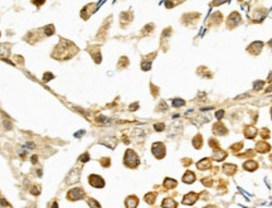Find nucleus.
I'll use <instances>...</instances> for the list:
<instances>
[{"label": "nucleus", "instance_id": "nucleus-10", "mask_svg": "<svg viewBox=\"0 0 272 208\" xmlns=\"http://www.w3.org/2000/svg\"><path fill=\"white\" fill-rule=\"evenodd\" d=\"M194 179H195V175H194L193 172H186L184 174V176H183V182L184 183H193Z\"/></svg>", "mask_w": 272, "mask_h": 208}, {"label": "nucleus", "instance_id": "nucleus-25", "mask_svg": "<svg viewBox=\"0 0 272 208\" xmlns=\"http://www.w3.org/2000/svg\"><path fill=\"white\" fill-rule=\"evenodd\" d=\"M263 86V81H259V82H256L255 85H253V87L256 88V90H258V88H261Z\"/></svg>", "mask_w": 272, "mask_h": 208}, {"label": "nucleus", "instance_id": "nucleus-14", "mask_svg": "<svg viewBox=\"0 0 272 208\" xmlns=\"http://www.w3.org/2000/svg\"><path fill=\"white\" fill-rule=\"evenodd\" d=\"M244 169H247V170H249V172H252L253 169H256V166H257V164L255 163V162H252V160H249V162H247V163H244Z\"/></svg>", "mask_w": 272, "mask_h": 208}, {"label": "nucleus", "instance_id": "nucleus-2", "mask_svg": "<svg viewBox=\"0 0 272 208\" xmlns=\"http://www.w3.org/2000/svg\"><path fill=\"white\" fill-rule=\"evenodd\" d=\"M153 154L155 155L156 158H163L164 155H165V147H164V144L163 143H155V144H153Z\"/></svg>", "mask_w": 272, "mask_h": 208}, {"label": "nucleus", "instance_id": "nucleus-31", "mask_svg": "<svg viewBox=\"0 0 272 208\" xmlns=\"http://www.w3.org/2000/svg\"><path fill=\"white\" fill-rule=\"evenodd\" d=\"M52 208H58V203L54 202V203H53V207H52Z\"/></svg>", "mask_w": 272, "mask_h": 208}, {"label": "nucleus", "instance_id": "nucleus-28", "mask_svg": "<svg viewBox=\"0 0 272 208\" xmlns=\"http://www.w3.org/2000/svg\"><path fill=\"white\" fill-rule=\"evenodd\" d=\"M0 203H2V206H4V207H8V206H9V204H8V202H6L4 198L0 199Z\"/></svg>", "mask_w": 272, "mask_h": 208}, {"label": "nucleus", "instance_id": "nucleus-7", "mask_svg": "<svg viewBox=\"0 0 272 208\" xmlns=\"http://www.w3.org/2000/svg\"><path fill=\"white\" fill-rule=\"evenodd\" d=\"M100 143L103 144V145H106V147H108L110 149H115V147H116V144H117V140L115 138H107L105 140H101Z\"/></svg>", "mask_w": 272, "mask_h": 208}, {"label": "nucleus", "instance_id": "nucleus-17", "mask_svg": "<svg viewBox=\"0 0 272 208\" xmlns=\"http://www.w3.org/2000/svg\"><path fill=\"white\" fill-rule=\"evenodd\" d=\"M44 33L47 34V35H52L54 33V27L53 25H47L46 28H44Z\"/></svg>", "mask_w": 272, "mask_h": 208}, {"label": "nucleus", "instance_id": "nucleus-1", "mask_svg": "<svg viewBox=\"0 0 272 208\" xmlns=\"http://www.w3.org/2000/svg\"><path fill=\"white\" fill-rule=\"evenodd\" d=\"M125 164H126L127 166H130V168H135V166H138L139 158H138V155H136L135 151H132V150H127L126 151V154H125Z\"/></svg>", "mask_w": 272, "mask_h": 208}, {"label": "nucleus", "instance_id": "nucleus-32", "mask_svg": "<svg viewBox=\"0 0 272 208\" xmlns=\"http://www.w3.org/2000/svg\"><path fill=\"white\" fill-rule=\"evenodd\" d=\"M271 113H272V111H271Z\"/></svg>", "mask_w": 272, "mask_h": 208}, {"label": "nucleus", "instance_id": "nucleus-6", "mask_svg": "<svg viewBox=\"0 0 272 208\" xmlns=\"http://www.w3.org/2000/svg\"><path fill=\"white\" fill-rule=\"evenodd\" d=\"M197 199H198V194L197 193H189V194H186L183 198V203L184 204H193V203L197 202Z\"/></svg>", "mask_w": 272, "mask_h": 208}, {"label": "nucleus", "instance_id": "nucleus-26", "mask_svg": "<svg viewBox=\"0 0 272 208\" xmlns=\"http://www.w3.org/2000/svg\"><path fill=\"white\" fill-rule=\"evenodd\" d=\"M222 115H224V111H223V110H222V111H218V112L215 113L217 119H221V117H222Z\"/></svg>", "mask_w": 272, "mask_h": 208}, {"label": "nucleus", "instance_id": "nucleus-19", "mask_svg": "<svg viewBox=\"0 0 272 208\" xmlns=\"http://www.w3.org/2000/svg\"><path fill=\"white\" fill-rule=\"evenodd\" d=\"M154 199H155V194H153V193H149L145 195V201L148 203H154Z\"/></svg>", "mask_w": 272, "mask_h": 208}, {"label": "nucleus", "instance_id": "nucleus-15", "mask_svg": "<svg viewBox=\"0 0 272 208\" xmlns=\"http://www.w3.org/2000/svg\"><path fill=\"white\" fill-rule=\"evenodd\" d=\"M197 166L199 169H205V168H209V159H203L202 162H199L197 164Z\"/></svg>", "mask_w": 272, "mask_h": 208}, {"label": "nucleus", "instance_id": "nucleus-4", "mask_svg": "<svg viewBox=\"0 0 272 208\" xmlns=\"http://www.w3.org/2000/svg\"><path fill=\"white\" fill-rule=\"evenodd\" d=\"M79 175H81V170H79V169H77V168L72 169V170L69 172V174L67 175V183H68V184H73V183L78 182Z\"/></svg>", "mask_w": 272, "mask_h": 208}, {"label": "nucleus", "instance_id": "nucleus-24", "mask_svg": "<svg viewBox=\"0 0 272 208\" xmlns=\"http://www.w3.org/2000/svg\"><path fill=\"white\" fill-rule=\"evenodd\" d=\"M194 147L195 148H200V136H197L194 139Z\"/></svg>", "mask_w": 272, "mask_h": 208}, {"label": "nucleus", "instance_id": "nucleus-20", "mask_svg": "<svg viewBox=\"0 0 272 208\" xmlns=\"http://www.w3.org/2000/svg\"><path fill=\"white\" fill-rule=\"evenodd\" d=\"M53 78H54V76H53V73H50V72L44 73V76H43V81L44 82H49L50 80H53Z\"/></svg>", "mask_w": 272, "mask_h": 208}, {"label": "nucleus", "instance_id": "nucleus-21", "mask_svg": "<svg viewBox=\"0 0 272 208\" xmlns=\"http://www.w3.org/2000/svg\"><path fill=\"white\" fill-rule=\"evenodd\" d=\"M87 202H88V204H90L91 208H101V206H100L95 199H88Z\"/></svg>", "mask_w": 272, "mask_h": 208}, {"label": "nucleus", "instance_id": "nucleus-13", "mask_svg": "<svg viewBox=\"0 0 272 208\" xmlns=\"http://www.w3.org/2000/svg\"><path fill=\"white\" fill-rule=\"evenodd\" d=\"M213 158H214L215 160H218V162H221V160H223V159L226 158V153L219 151V150H215V153L213 154Z\"/></svg>", "mask_w": 272, "mask_h": 208}, {"label": "nucleus", "instance_id": "nucleus-5", "mask_svg": "<svg viewBox=\"0 0 272 208\" xmlns=\"http://www.w3.org/2000/svg\"><path fill=\"white\" fill-rule=\"evenodd\" d=\"M90 184L92 185V187H96V188H102V187L105 185V182H103V179L101 178V176H98V175H96V174H92V175H90Z\"/></svg>", "mask_w": 272, "mask_h": 208}, {"label": "nucleus", "instance_id": "nucleus-29", "mask_svg": "<svg viewBox=\"0 0 272 208\" xmlns=\"http://www.w3.org/2000/svg\"><path fill=\"white\" fill-rule=\"evenodd\" d=\"M83 134H85V130H82V131H79V132H76L75 136H76V138H79V136H82Z\"/></svg>", "mask_w": 272, "mask_h": 208}, {"label": "nucleus", "instance_id": "nucleus-30", "mask_svg": "<svg viewBox=\"0 0 272 208\" xmlns=\"http://www.w3.org/2000/svg\"><path fill=\"white\" fill-rule=\"evenodd\" d=\"M37 159H38V157H37V155H33V157H32V163H34V164H35V163L38 162Z\"/></svg>", "mask_w": 272, "mask_h": 208}, {"label": "nucleus", "instance_id": "nucleus-16", "mask_svg": "<svg viewBox=\"0 0 272 208\" xmlns=\"http://www.w3.org/2000/svg\"><path fill=\"white\" fill-rule=\"evenodd\" d=\"M184 100H182V98H175V100H173V106L174 107H180V106H184Z\"/></svg>", "mask_w": 272, "mask_h": 208}, {"label": "nucleus", "instance_id": "nucleus-12", "mask_svg": "<svg viewBox=\"0 0 272 208\" xmlns=\"http://www.w3.org/2000/svg\"><path fill=\"white\" fill-rule=\"evenodd\" d=\"M164 185H165V188H168V189H171V188H174V187L176 185V182H175L174 179L166 178V179H165V182H164Z\"/></svg>", "mask_w": 272, "mask_h": 208}, {"label": "nucleus", "instance_id": "nucleus-3", "mask_svg": "<svg viewBox=\"0 0 272 208\" xmlns=\"http://www.w3.org/2000/svg\"><path fill=\"white\" fill-rule=\"evenodd\" d=\"M85 195V193H83V189L81 188H75V189H71L67 194V198L71 199V201H78L81 199L82 197Z\"/></svg>", "mask_w": 272, "mask_h": 208}, {"label": "nucleus", "instance_id": "nucleus-9", "mask_svg": "<svg viewBox=\"0 0 272 208\" xmlns=\"http://www.w3.org/2000/svg\"><path fill=\"white\" fill-rule=\"evenodd\" d=\"M9 53H10L9 47L6 44H0V58H2L3 61H5L9 56Z\"/></svg>", "mask_w": 272, "mask_h": 208}, {"label": "nucleus", "instance_id": "nucleus-8", "mask_svg": "<svg viewBox=\"0 0 272 208\" xmlns=\"http://www.w3.org/2000/svg\"><path fill=\"white\" fill-rule=\"evenodd\" d=\"M125 204H126L127 208H136V207H138V204H139V201H138V198H136L135 195H131V197H129V198L126 199Z\"/></svg>", "mask_w": 272, "mask_h": 208}, {"label": "nucleus", "instance_id": "nucleus-22", "mask_svg": "<svg viewBox=\"0 0 272 208\" xmlns=\"http://www.w3.org/2000/svg\"><path fill=\"white\" fill-rule=\"evenodd\" d=\"M79 160H81L82 163L88 162V160H90V155H88V153H85L83 155H81V157H79Z\"/></svg>", "mask_w": 272, "mask_h": 208}, {"label": "nucleus", "instance_id": "nucleus-23", "mask_svg": "<svg viewBox=\"0 0 272 208\" xmlns=\"http://www.w3.org/2000/svg\"><path fill=\"white\" fill-rule=\"evenodd\" d=\"M164 128H165L164 124H155V125H154V129H155L156 131H163Z\"/></svg>", "mask_w": 272, "mask_h": 208}, {"label": "nucleus", "instance_id": "nucleus-18", "mask_svg": "<svg viewBox=\"0 0 272 208\" xmlns=\"http://www.w3.org/2000/svg\"><path fill=\"white\" fill-rule=\"evenodd\" d=\"M150 67H151V61H142V63H141V68L144 69V71H149L150 69Z\"/></svg>", "mask_w": 272, "mask_h": 208}, {"label": "nucleus", "instance_id": "nucleus-11", "mask_svg": "<svg viewBox=\"0 0 272 208\" xmlns=\"http://www.w3.org/2000/svg\"><path fill=\"white\" fill-rule=\"evenodd\" d=\"M164 208H176V203L173 201V199H164L163 204H161Z\"/></svg>", "mask_w": 272, "mask_h": 208}, {"label": "nucleus", "instance_id": "nucleus-27", "mask_svg": "<svg viewBox=\"0 0 272 208\" xmlns=\"http://www.w3.org/2000/svg\"><path fill=\"white\" fill-rule=\"evenodd\" d=\"M32 194H39V189L37 188V187H33L32 188Z\"/></svg>", "mask_w": 272, "mask_h": 208}]
</instances>
